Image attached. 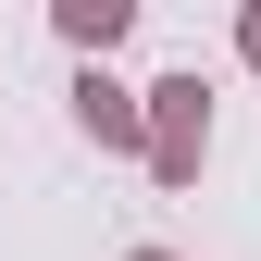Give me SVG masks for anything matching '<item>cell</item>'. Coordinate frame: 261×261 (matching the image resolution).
Wrapping results in <instances>:
<instances>
[{"label": "cell", "mask_w": 261, "mask_h": 261, "mask_svg": "<svg viewBox=\"0 0 261 261\" xmlns=\"http://www.w3.org/2000/svg\"><path fill=\"white\" fill-rule=\"evenodd\" d=\"M137 124H149V187H199V162H212V87H199V62L187 75H162V87H137Z\"/></svg>", "instance_id": "obj_1"}, {"label": "cell", "mask_w": 261, "mask_h": 261, "mask_svg": "<svg viewBox=\"0 0 261 261\" xmlns=\"http://www.w3.org/2000/svg\"><path fill=\"white\" fill-rule=\"evenodd\" d=\"M50 25H62V50H87V62H112L124 38H137V0H50Z\"/></svg>", "instance_id": "obj_2"}, {"label": "cell", "mask_w": 261, "mask_h": 261, "mask_svg": "<svg viewBox=\"0 0 261 261\" xmlns=\"http://www.w3.org/2000/svg\"><path fill=\"white\" fill-rule=\"evenodd\" d=\"M75 124H87V137H100V149H137V137H149V124H137V87H112L100 62H87V75H75Z\"/></svg>", "instance_id": "obj_3"}, {"label": "cell", "mask_w": 261, "mask_h": 261, "mask_svg": "<svg viewBox=\"0 0 261 261\" xmlns=\"http://www.w3.org/2000/svg\"><path fill=\"white\" fill-rule=\"evenodd\" d=\"M237 50H249V62H261V0H249V13H237Z\"/></svg>", "instance_id": "obj_4"}, {"label": "cell", "mask_w": 261, "mask_h": 261, "mask_svg": "<svg viewBox=\"0 0 261 261\" xmlns=\"http://www.w3.org/2000/svg\"><path fill=\"white\" fill-rule=\"evenodd\" d=\"M124 261H174V249H124Z\"/></svg>", "instance_id": "obj_5"}]
</instances>
